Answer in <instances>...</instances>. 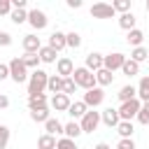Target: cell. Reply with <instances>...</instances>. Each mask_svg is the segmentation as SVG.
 <instances>
[{"label": "cell", "mask_w": 149, "mask_h": 149, "mask_svg": "<svg viewBox=\"0 0 149 149\" xmlns=\"http://www.w3.org/2000/svg\"><path fill=\"white\" fill-rule=\"evenodd\" d=\"M21 58H23V63H26L28 70H37V63H42L40 61V54H23Z\"/></svg>", "instance_id": "33"}, {"label": "cell", "mask_w": 149, "mask_h": 149, "mask_svg": "<svg viewBox=\"0 0 149 149\" xmlns=\"http://www.w3.org/2000/svg\"><path fill=\"white\" fill-rule=\"evenodd\" d=\"M5 107H9V98L5 93H0V109H5Z\"/></svg>", "instance_id": "44"}, {"label": "cell", "mask_w": 149, "mask_h": 149, "mask_svg": "<svg viewBox=\"0 0 149 149\" xmlns=\"http://www.w3.org/2000/svg\"><path fill=\"white\" fill-rule=\"evenodd\" d=\"M130 58H133L135 63H144V61L149 58V51H147V47H133V51H130Z\"/></svg>", "instance_id": "31"}, {"label": "cell", "mask_w": 149, "mask_h": 149, "mask_svg": "<svg viewBox=\"0 0 149 149\" xmlns=\"http://www.w3.org/2000/svg\"><path fill=\"white\" fill-rule=\"evenodd\" d=\"M135 21H137V19H135L133 12H126V14L119 16V26H121L123 30H133V28H135Z\"/></svg>", "instance_id": "27"}, {"label": "cell", "mask_w": 149, "mask_h": 149, "mask_svg": "<svg viewBox=\"0 0 149 149\" xmlns=\"http://www.w3.org/2000/svg\"><path fill=\"white\" fill-rule=\"evenodd\" d=\"M30 119H33L35 123H47V121L51 119V114H49L47 107H37V109H30Z\"/></svg>", "instance_id": "23"}, {"label": "cell", "mask_w": 149, "mask_h": 149, "mask_svg": "<svg viewBox=\"0 0 149 149\" xmlns=\"http://www.w3.org/2000/svg\"><path fill=\"white\" fill-rule=\"evenodd\" d=\"M72 79H74V84L79 86V88H84V91H88V88H93V86H98V81H95V72H91L88 68H74V72H72Z\"/></svg>", "instance_id": "1"}, {"label": "cell", "mask_w": 149, "mask_h": 149, "mask_svg": "<svg viewBox=\"0 0 149 149\" xmlns=\"http://www.w3.org/2000/svg\"><path fill=\"white\" fill-rule=\"evenodd\" d=\"M12 0H0V16H5V14H12Z\"/></svg>", "instance_id": "40"}, {"label": "cell", "mask_w": 149, "mask_h": 149, "mask_svg": "<svg viewBox=\"0 0 149 149\" xmlns=\"http://www.w3.org/2000/svg\"><path fill=\"white\" fill-rule=\"evenodd\" d=\"M102 54H98V51H91V54H86V63H84V68H88L91 72H98L100 68H102Z\"/></svg>", "instance_id": "15"}, {"label": "cell", "mask_w": 149, "mask_h": 149, "mask_svg": "<svg viewBox=\"0 0 149 149\" xmlns=\"http://www.w3.org/2000/svg\"><path fill=\"white\" fill-rule=\"evenodd\" d=\"M44 133H49V135H58V133H63V123L58 121V119H49L47 123H44Z\"/></svg>", "instance_id": "29"}, {"label": "cell", "mask_w": 149, "mask_h": 149, "mask_svg": "<svg viewBox=\"0 0 149 149\" xmlns=\"http://www.w3.org/2000/svg\"><path fill=\"white\" fill-rule=\"evenodd\" d=\"M49 47H51V49H56V51L65 49V47H68V37H65V33L54 30V33L49 35Z\"/></svg>", "instance_id": "14"}, {"label": "cell", "mask_w": 149, "mask_h": 149, "mask_svg": "<svg viewBox=\"0 0 149 149\" xmlns=\"http://www.w3.org/2000/svg\"><path fill=\"white\" fill-rule=\"evenodd\" d=\"M63 135H65V137H70V140H77V137L81 135V126L72 119V121H68V123L63 126Z\"/></svg>", "instance_id": "17"}, {"label": "cell", "mask_w": 149, "mask_h": 149, "mask_svg": "<svg viewBox=\"0 0 149 149\" xmlns=\"http://www.w3.org/2000/svg\"><path fill=\"white\" fill-rule=\"evenodd\" d=\"M140 109H142V100H140V98H133V100L121 102V107H119V116H121V121H133V119L137 116Z\"/></svg>", "instance_id": "4"}, {"label": "cell", "mask_w": 149, "mask_h": 149, "mask_svg": "<svg viewBox=\"0 0 149 149\" xmlns=\"http://www.w3.org/2000/svg\"><path fill=\"white\" fill-rule=\"evenodd\" d=\"M9 77V63H0V81Z\"/></svg>", "instance_id": "42"}, {"label": "cell", "mask_w": 149, "mask_h": 149, "mask_svg": "<svg viewBox=\"0 0 149 149\" xmlns=\"http://www.w3.org/2000/svg\"><path fill=\"white\" fill-rule=\"evenodd\" d=\"M142 109H147V112H149V102H142Z\"/></svg>", "instance_id": "47"}, {"label": "cell", "mask_w": 149, "mask_h": 149, "mask_svg": "<svg viewBox=\"0 0 149 149\" xmlns=\"http://www.w3.org/2000/svg\"><path fill=\"white\" fill-rule=\"evenodd\" d=\"M130 5H133V0H112V7H114L119 14L130 12Z\"/></svg>", "instance_id": "35"}, {"label": "cell", "mask_w": 149, "mask_h": 149, "mask_svg": "<svg viewBox=\"0 0 149 149\" xmlns=\"http://www.w3.org/2000/svg\"><path fill=\"white\" fill-rule=\"evenodd\" d=\"M147 14H149V2H147Z\"/></svg>", "instance_id": "48"}, {"label": "cell", "mask_w": 149, "mask_h": 149, "mask_svg": "<svg viewBox=\"0 0 149 149\" xmlns=\"http://www.w3.org/2000/svg\"><path fill=\"white\" fill-rule=\"evenodd\" d=\"M47 91H49V93H63V77H61V74H49Z\"/></svg>", "instance_id": "20"}, {"label": "cell", "mask_w": 149, "mask_h": 149, "mask_svg": "<svg viewBox=\"0 0 149 149\" xmlns=\"http://www.w3.org/2000/svg\"><path fill=\"white\" fill-rule=\"evenodd\" d=\"M28 107H30V109L47 107V95H44V93H28Z\"/></svg>", "instance_id": "22"}, {"label": "cell", "mask_w": 149, "mask_h": 149, "mask_svg": "<svg viewBox=\"0 0 149 149\" xmlns=\"http://www.w3.org/2000/svg\"><path fill=\"white\" fill-rule=\"evenodd\" d=\"M9 19H12V23L21 26V23H26V21H28V12H26V9H12Z\"/></svg>", "instance_id": "32"}, {"label": "cell", "mask_w": 149, "mask_h": 149, "mask_svg": "<svg viewBox=\"0 0 149 149\" xmlns=\"http://www.w3.org/2000/svg\"><path fill=\"white\" fill-rule=\"evenodd\" d=\"M9 77H12V81H16V84L28 81L30 74H28V68H26V63H23L21 56H16V58L9 61Z\"/></svg>", "instance_id": "3"}, {"label": "cell", "mask_w": 149, "mask_h": 149, "mask_svg": "<svg viewBox=\"0 0 149 149\" xmlns=\"http://www.w3.org/2000/svg\"><path fill=\"white\" fill-rule=\"evenodd\" d=\"M116 149H135L133 137H121V140H119V144H116Z\"/></svg>", "instance_id": "39"}, {"label": "cell", "mask_w": 149, "mask_h": 149, "mask_svg": "<svg viewBox=\"0 0 149 149\" xmlns=\"http://www.w3.org/2000/svg\"><path fill=\"white\" fill-rule=\"evenodd\" d=\"M56 54H58V51L47 44V47L40 49V61H42V63H56Z\"/></svg>", "instance_id": "28"}, {"label": "cell", "mask_w": 149, "mask_h": 149, "mask_svg": "<svg viewBox=\"0 0 149 149\" xmlns=\"http://www.w3.org/2000/svg\"><path fill=\"white\" fill-rule=\"evenodd\" d=\"M95 81H98V86H109V84L114 81V72H109V70L100 68V70L95 72Z\"/></svg>", "instance_id": "19"}, {"label": "cell", "mask_w": 149, "mask_h": 149, "mask_svg": "<svg viewBox=\"0 0 149 149\" xmlns=\"http://www.w3.org/2000/svg\"><path fill=\"white\" fill-rule=\"evenodd\" d=\"M93 149H112V147H109V144H107V142H98V144H95V147H93Z\"/></svg>", "instance_id": "46"}, {"label": "cell", "mask_w": 149, "mask_h": 149, "mask_svg": "<svg viewBox=\"0 0 149 149\" xmlns=\"http://www.w3.org/2000/svg\"><path fill=\"white\" fill-rule=\"evenodd\" d=\"M65 37H68V47H70V49H79V47H81V35H79V33L72 30V33H65Z\"/></svg>", "instance_id": "34"}, {"label": "cell", "mask_w": 149, "mask_h": 149, "mask_svg": "<svg viewBox=\"0 0 149 149\" xmlns=\"http://www.w3.org/2000/svg\"><path fill=\"white\" fill-rule=\"evenodd\" d=\"M147 2H149V0H147Z\"/></svg>", "instance_id": "50"}, {"label": "cell", "mask_w": 149, "mask_h": 149, "mask_svg": "<svg viewBox=\"0 0 149 149\" xmlns=\"http://www.w3.org/2000/svg\"><path fill=\"white\" fill-rule=\"evenodd\" d=\"M68 7H72V9H79V7H81V0H68Z\"/></svg>", "instance_id": "45"}, {"label": "cell", "mask_w": 149, "mask_h": 149, "mask_svg": "<svg viewBox=\"0 0 149 149\" xmlns=\"http://www.w3.org/2000/svg\"><path fill=\"white\" fill-rule=\"evenodd\" d=\"M21 44H23V51L26 54H40V49H42V42H40L37 35H23Z\"/></svg>", "instance_id": "13"}, {"label": "cell", "mask_w": 149, "mask_h": 149, "mask_svg": "<svg viewBox=\"0 0 149 149\" xmlns=\"http://www.w3.org/2000/svg\"><path fill=\"white\" fill-rule=\"evenodd\" d=\"M137 98L142 102H149V74H144L137 84Z\"/></svg>", "instance_id": "25"}, {"label": "cell", "mask_w": 149, "mask_h": 149, "mask_svg": "<svg viewBox=\"0 0 149 149\" xmlns=\"http://www.w3.org/2000/svg\"><path fill=\"white\" fill-rule=\"evenodd\" d=\"M70 105H72L70 95H65V93H54L51 95V109L54 112H68Z\"/></svg>", "instance_id": "10"}, {"label": "cell", "mask_w": 149, "mask_h": 149, "mask_svg": "<svg viewBox=\"0 0 149 149\" xmlns=\"http://www.w3.org/2000/svg\"><path fill=\"white\" fill-rule=\"evenodd\" d=\"M116 95H119V100H121V102H126V100L137 98V88H135L133 84H126V86H121V88H119V93H116Z\"/></svg>", "instance_id": "21"}, {"label": "cell", "mask_w": 149, "mask_h": 149, "mask_svg": "<svg viewBox=\"0 0 149 149\" xmlns=\"http://www.w3.org/2000/svg\"><path fill=\"white\" fill-rule=\"evenodd\" d=\"M100 121H102L107 128H116V126H119V121H121V116H119V109H114V107H107V109H102V112H100Z\"/></svg>", "instance_id": "11"}, {"label": "cell", "mask_w": 149, "mask_h": 149, "mask_svg": "<svg viewBox=\"0 0 149 149\" xmlns=\"http://www.w3.org/2000/svg\"><path fill=\"white\" fill-rule=\"evenodd\" d=\"M9 144V128L0 123V149H5Z\"/></svg>", "instance_id": "38"}, {"label": "cell", "mask_w": 149, "mask_h": 149, "mask_svg": "<svg viewBox=\"0 0 149 149\" xmlns=\"http://www.w3.org/2000/svg\"><path fill=\"white\" fill-rule=\"evenodd\" d=\"M116 133H119L121 137H133V133H135V126H133V121H119V126H116Z\"/></svg>", "instance_id": "30"}, {"label": "cell", "mask_w": 149, "mask_h": 149, "mask_svg": "<svg viewBox=\"0 0 149 149\" xmlns=\"http://www.w3.org/2000/svg\"><path fill=\"white\" fill-rule=\"evenodd\" d=\"M28 23H30L35 30H42V28H47L49 19H47V14H44L42 9H30V12H28Z\"/></svg>", "instance_id": "9"}, {"label": "cell", "mask_w": 149, "mask_h": 149, "mask_svg": "<svg viewBox=\"0 0 149 149\" xmlns=\"http://www.w3.org/2000/svg\"><path fill=\"white\" fill-rule=\"evenodd\" d=\"M56 149H77V142L63 135V137H61V140L56 142Z\"/></svg>", "instance_id": "37"}, {"label": "cell", "mask_w": 149, "mask_h": 149, "mask_svg": "<svg viewBox=\"0 0 149 149\" xmlns=\"http://www.w3.org/2000/svg\"><path fill=\"white\" fill-rule=\"evenodd\" d=\"M147 51H149V47H147Z\"/></svg>", "instance_id": "49"}, {"label": "cell", "mask_w": 149, "mask_h": 149, "mask_svg": "<svg viewBox=\"0 0 149 149\" xmlns=\"http://www.w3.org/2000/svg\"><path fill=\"white\" fill-rule=\"evenodd\" d=\"M72 72H74V63H72V58L63 56V58L56 61V74H61V77L65 79V77H72Z\"/></svg>", "instance_id": "12"}, {"label": "cell", "mask_w": 149, "mask_h": 149, "mask_svg": "<svg viewBox=\"0 0 149 149\" xmlns=\"http://www.w3.org/2000/svg\"><path fill=\"white\" fill-rule=\"evenodd\" d=\"M79 126H81V133H93V130L100 126V112L88 109V112L79 119Z\"/></svg>", "instance_id": "5"}, {"label": "cell", "mask_w": 149, "mask_h": 149, "mask_svg": "<svg viewBox=\"0 0 149 149\" xmlns=\"http://www.w3.org/2000/svg\"><path fill=\"white\" fill-rule=\"evenodd\" d=\"M88 107H98V105H102V100H105V91H102V86H93V88H88L86 93H84V98H81Z\"/></svg>", "instance_id": "7"}, {"label": "cell", "mask_w": 149, "mask_h": 149, "mask_svg": "<svg viewBox=\"0 0 149 149\" xmlns=\"http://www.w3.org/2000/svg\"><path fill=\"white\" fill-rule=\"evenodd\" d=\"M121 72L126 77H135V74H140V63H135L133 58H126V63L121 65Z\"/></svg>", "instance_id": "26"}, {"label": "cell", "mask_w": 149, "mask_h": 149, "mask_svg": "<svg viewBox=\"0 0 149 149\" xmlns=\"http://www.w3.org/2000/svg\"><path fill=\"white\" fill-rule=\"evenodd\" d=\"M77 88H79V86L74 84V79H72V77H65V79H63V93H65V95H72Z\"/></svg>", "instance_id": "36"}, {"label": "cell", "mask_w": 149, "mask_h": 149, "mask_svg": "<svg viewBox=\"0 0 149 149\" xmlns=\"http://www.w3.org/2000/svg\"><path fill=\"white\" fill-rule=\"evenodd\" d=\"M47 84H49V74L37 68V70H33L30 77H28V93H44Z\"/></svg>", "instance_id": "2"}, {"label": "cell", "mask_w": 149, "mask_h": 149, "mask_svg": "<svg viewBox=\"0 0 149 149\" xmlns=\"http://www.w3.org/2000/svg\"><path fill=\"white\" fill-rule=\"evenodd\" d=\"M126 40H128L130 47H142V42H144V33H142L140 28H133V30H128Z\"/></svg>", "instance_id": "18"}, {"label": "cell", "mask_w": 149, "mask_h": 149, "mask_svg": "<svg viewBox=\"0 0 149 149\" xmlns=\"http://www.w3.org/2000/svg\"><path fill=\"white\" fill-rule=\"evenodd\" d=\"M26 5H28V0H12L14 9H26Z\"/></svg>", "instance_id": "43"}, {"label": "cell", "mask_w": 149, "mask_h": 149, "mask_svg": "<svg viewBox=\"0 0 149 149\" xmlns=\"http://www.w3.org/2000/svg\"><path fill=\"white\" fill-rule=\"evenodd\" d=\"M86 112H88V105H86L84 100H77V102H72V105H70V109H68V114H70L74 121H77V119H81Z\"/></svg>", "instance_id": "16"}, {"label": "cell", "mask_w": 149, "mask_h": 149, "mask_svg": "<svg viewBox=\"0 0 149 149\" xmlns=\"http://www.w3.org/2000/svg\"><path fill=\"white\" fill-rule=\"evenodd\" d=\"M126 63V56L121 54V51H114V54H107L105 58H102V68L105 70H109V72H114V70H121V65Z\"/></svg>", "instance_id": "8"}, {"label": "cell", "mask_w": 149, "mask_h": 149, "mask_svg": "<svg viewBox=\"0 0 149 149\" xmlns=\"http://www.w3.org/2000/svg\"><path fill=\"white\" fill-rule=\"evenodd\" d=\"M91 16L93 19H114L116 9L112 7V2H95L91 7Z\"/></svg>", "instance_id": "6"}, {"label": "cell", "mask_w": 149, "mask_h": 149, "mask_svg": "<svg viewBox=\"0 0 149 149\" xmlns=\"http://www.w3.org/2000/svg\"><path fill=\"white\" fill-rule=\"evenodd\" d=\"M9 44H12V35L0 30V47H9Z\"/></svg>", "instance_id": "41"}, {"label": "cell", "mask_w": 149, "mask_h": 149, "mask_svg": "<svg viewBox=\"0 0 149 149\" xmlns=\"http://www.w3.org/2000/svg\"><path fill=\"white\" fill-rule=\"evenodd\" d=\"M56 135H49V133H44V135H40L37 137V149H56Z\"/></svg>", "instance_id": "24"}]
</instances>
